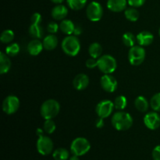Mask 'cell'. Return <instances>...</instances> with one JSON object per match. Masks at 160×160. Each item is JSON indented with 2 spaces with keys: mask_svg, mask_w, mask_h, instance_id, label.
Instances as JSON below:
<instances>
[{
  "mask_svg": "<svg viewBox=\"0 0 160 160\" xmlns=\"http://www.w3.org/2000/svg\"><path fill=\"white\" fill-rule=\"evenodd\" d=\"M69 151L64 148H57L52 153V157L55 160H67L69 159Z\"/></svg>",
  "mask_w": 160,
  "mask_h": 160,
  "instance_id": "cb8c5ba5",
  "label": "cell"
},
{
  "mask_svg": "<svg viewBox=\"0 0 160 160\" xmlns=\"http://www.w3.org/2000/svg\"><path fill=\"white\" fill-rule=\"evenodd\" d=\"M144 123L150 130L158 129L160 127V116L157 112H149L144 117Z\"/></svg>",
  "mask_w": 160,
  "mask_h": 160,
  "instance_id": "7c38bea8",
  "label": "cell"
},
{
  "mask_svg": "<svg viewBox=\"0 0 160 160\" xmlns=\"http://www.w3.org/2000/svg\"><path fill=\"white\" fill-rule=\"evenodd\" d=\"M88 0H67L69 7L73 10H80L87 4Z\"/></svg>",
  "mask_w": 160,
  "mask_h": 160,
  "instance_id": "83f0119b",
  "label": "cell"
},
{
  "mask_svg": "<svg viewBox=\"0 0 160 160\" xmlns=\"http://www.w3.org/2000/svg\"><path fill=\"white\" fill-rule=\"evenodd\" d=\"M159 36H160V28H159Z\"/></svg>",
  "mask_w": 160,
  "mask_h": 160,
  "instance_id": "7bdbcfd3",
  "label": "cell"
},
{
  "mask_svg": "<svg viewBox=\"0 0 160 160\" xmlns=\"http://www.w3.org/2000/svg\"><path fill=\"white\" fill-rule=\"evenodd\" d=\"M112 125L117 131H124L133 125V118L128 112L118 111L112 115Z\"/></svg>",
  "mask_w": 160,
  "mask_h": 160,
  "instance_id": "6da1fadb",
  "label": "cell"
},
{
  "mask_svg": "<svg viewBox=\"0 0 160 160\" xmlns=\"http://www.w3.org/2000/svg\"><path fill=\"white\" fill-rule=\"evenodd\" d=\"M89 84V78L84 73H79L74 78L73 81V85L75 89L78 91L84 90Z\"/></svg>",
  "mask_w": 160,
  "mask_h": 160,
  "instance_id": "4fadbf2b",
  "label": "cell"
},
{
  "mask_svg": "<svg viewBox=\"0 0 160 160\" xmlns=\"http://www.w3.org/2000/svg\"><path fill=\"white\" fill-rule=\"evenodd\" d=\"M81 32H82V29H81V27H79V26L75 27L74 32H73V34H74L75 36L79 35V34H81Z\"/></svg>",
  "mask_w": 160,
  "mask_h": 160,
  "instance_id": "f35d334b",
  "label": "cell"
},
{
  "mask_svg": "<svg viewBox=\"0 0 160 160\" xmlns=\"http://www.w3.org/2000/svg\"><path fill=\"white\" fill-rule=\"evenodd\" d=\"M145 50L141 45L133 46L128 52V60L133 66H139L145 59Z\"/></svg>",
  "mask_w": 160,
  "mask_h": 160,
  "instance_id": "8992f818",
  "label": "cell"
},
{
  "mask_svg": "<svg viewBox=\"0 0 160 160\" xmlns=\"http://www.w3.org/2000/svg\"><path fill=\"white\" fill-rule=\"evenodd\" d=\"M43 132H44L43 130L40 129V128H38V129H37V131H36V133H37L38 136L42 135V134H43Z\"/></svg>",
  "mask_w": 160,
  "mask_h": 160,
  "instance_id": "60d3db41",
  "label": "cell"
},
{
  "mask_svg": "<svg viewBox=\"0 0 160 160\" xmlns=\"http://www.w3.org/2000/svg\"><path fill=\"white\" fill-rule=\"evenodd\" d=\"M117 67V60L110 55H103L98 59V68L104 74L113 73Z\"/></svg>",
  "mask_w": 160,
  "mask_h": 160,
  "instance_id": "277c9868",
  "label": "cell"
},
{
  "mask_svg": "<svg viewBox=\"0 0 160 160\" xmlns=\"http://www.w3.org/2000/svg\"><path fill=\"white\" fill-rule=\"evenodd\" d=\"M104 119L103 118H101V117H98V119H97L96 120V123H95V125H96V127L98 128H103V126H104Z\"/></svg>",
  "mask_w": 160,
  "mask_h": 160,
  "instance_id": "74e56055",
  "label": "cell"
},
{
  "mask_svg": "<svg viewBox=\"0 0 160 160\" xmlns=\"http://www.w3.org/2000/svg\"><path fill=\"white\" fill-rule=\"evenodd\" d=\"M37 150L42 156H48L52 152L53 142L52 139L48 136H45L44 134L38 136V139L37 141Z\"/></svg>",
  "mask_w": 160,
  "mask_h": 160,
  "instance_id": "ba28073f",
  "label": "cell"
},
{
  "mask_svg": "<svg viewBox=\"0 0 160 160\" xmlns=\"http://www.w3.org/2000/svg\"><path fill=\"white\" fill-rule=\"evenodd\" d=\"M42 43H43L44 48L50 51V50H53L56 48L58 45V38L55 34H48L46 37H45Z\"/></svg>",
  "mask_w": 160,
  "mask_h": 160,
  "instance_id": "d6986e66",
  "label": "cell"
},
{
  "mask_svg": "<svg viewBox=\"0 0 160 160\" xmlns=\"http://www.w3.org/2000/svg\"><path fill=\"white\" fill-rule=\"evenodd\" d=\"M50 1H51L52 2L55 3V4L59 5V4H61V3H62L64 0H50Z\"/></svg>",
  "mask_w": 160,
  "mask_h": 160,
  "instance_id": "ab89813d",
  "label": "cell"
},
{
  "mask_svg": "<svg viewBox=\"0 0 160 160\" xmlns=\"http://www.w3.org/2000/svg\"><path fill=\"white\" fill-rule=\"evenodd\" d=\"M20 52V45L17 43H10L6 48V54L9 56H16Z\"/></svg>",
  "mask_w": 160,
  "mask_h": 160,
  "instance_id": "f546056e",
  "label": "cell"
},
{
  "mask_svg": "<svg viewBox=\"0 0 160 160\" xmlns=\"http://www.w3.org/2000/svg\"><path fill=\"white\" fill-rule=\"evenodd\" d=\"M56 125L52 119L50 120H45V122L43 125V130L47 134H52L56 131Z\"/></svg>",
  "mask_w": 160,
  "mask_h": 160,
  "instance_id": "1f68e13d",
  "label": "cell"
},
{
  "mask_svg": "<svg viewBox=\"0 0 160 160\" xmlns=\"http://www.w3.org/2000/svg\"><path fill=\"white\" fill-rule=\"evenodd\" d=\"M152 155L153 160H160V145L155 147Z\"/></svg>",
  "mask_w": 160,
  "mask_h": 160,
  "instance_id": "8d00e7d4",
  "label": "cell"
},
{
  "mask_svg": "<svg viewBox=\"0 0 160 160\" xmlns=\"http://www.w3.org/2000/svg\"><path fill=\"white\" fill-rule=\"evenodd\" d=\"M113 103L115 109H117L119 111H122L127 107L128 100H127L126 97L123 96V95H119L115 98Z\"/></svg>",
  "mask_w": 160,
  "mask_h": 160,
  "instance_id": "4316f807",
  "label": "cell"
},
{
  "mask_svg": "<svg viewBox=\"0 0 160 160\" xmlns=\"http://www.w3.org/2000/svg\"><path fill=\"white\" fill-rule=\"evenodd\" d=\"M136 38H137V42L139 44V45H141V46H148V45H151L153 42L154 36L149 31H145L139 33L136 36Z\"/></svg>",
  "mask_w": 160,
  "mask_h": 160,
  "instance_id": "2e32d148",
  "label": "cell"
},
{
  "mask_svg": "<svg viewBox=\"0 0 160 160\" xmlns=\"http://www.w3.org/2000/svg\"><path fill=\"white\" fill-rule=\"evenodd\" d=\"M150 106L156 112H160V92L156 93L150 100Z\"/></svg>",
  "mask_w": 160,
  "mask_h": 160,
  "instance_id": "4dcf8cb0",
  "label": "cell"
},
{
  "mask_svg": "<svg viewBox=\"0 0 160 160\" xmlns=\"http://www.w3.org/2000/svg\"><path fill=\"white\" fill-rule=\"evenodd\" d=\"M128 0H108L107 8L114 12H120L125 10Z\"/></svg>",
  "mask_w": 160,
  "mask_h": 160,
  "instance_id": "5bb4252c",
  "label": "cell"
},
{
  "mask_svg": "<svg viewBox=\"0 0 160 160\" xmlns=\"http://www.w3.org/2000/svg\"><path fill=\"white\" fill-rule=\"evenodd\" d=\"M85 65L88 69H94L95 67H98V59L91 57L90 59L86 60Z\"/></svg>",
  "mask_w": 160,
  "mask_h": 160,
  "instance_id": "836d02e7",
  "label": "cell"
},
{
  "mask_svg": "<svg viewBox=\"0 0 160 160\" xmlns=\"http://www.w3.org/2000/svg\"><path fill=\"white\" fill-rule=\"evenodd\" d=\"M145 2V0H128V5L131 7L138 8L143 6Z\"/></svg>",
  "mask_w": 160,
  "mask_h": 160,
  "instance_id": "d590c367",
  "label": "cell"
},
{
  "mask_svg": "<svg viewBox=\"0 0 160 160\" xmlns=\"http://www.w3.org/2000/svg\"><path fill=\"white\" fill-rule=\"evenodd\" d=\"M11 68V61L9 56L6 53L1 52H0V73L5 74L8 73Z\"/></svg>",
  "mask_w": 160,
  "mask_h": 160,
  "instance_id": "ac0fdd59",
  "label": "cell"
},
{
  "mask_svg": "<svg viewBox=\"0 0 160 160\" xmlns=\"http://www.w3.org/2000/svg\"><path fill=\"white\" fill-rule=\"evenodd\" d=\"M86 15L88 20L92 22L98 21L103 16V8L98 2L93 1L88 5Z\"/></svg>",
  "mask_w": 160,
  "mask_h": 160,
  "instance_id": "52a82bcc",
  "label": "cell"
},
{
  "mask_svg": "<svg viewBox=\"0 0 160 160\" xmlns=\"http://www.w3.org/2000/svg\"><path fill=\"white\" fill-rule=\"evenodd\" d=\"M69 160H80V159H79V156L73 155V156H71V157L69 159Z\"/></svg>",
  "mask_w": 160,
  "mask_h": 160,
  "instance_id": "b9f144b4",
  "label": "cell"
},
{
  "mask_svg": "<svg viewBox=\"0 0 160 160\" xmlns=\"http://www.w3.org/2000/svg\"><path fill=\"white\" fill-rule=\"evenodd\" d=\"M60 110L59 103L55 99H48L42 103L40 109L41 116L45 120L53 119L59 114Z\"/></svg>",
  "mask_w": 160,
  "mask_h": 160,
  "instance_id": "3957f363",
  "label": "cell"
},
{
  "mask_svg": "<svg viewBox=\"0 0 160 160\" xmlns=\"http://www.w3.org/2000/svg\"><path fill=\"white\" fill-rule=\"evenodd\" d=\"M75 27L76 26H75L72 20L64 19L59 24V30L67 35H71L74 32Z\"/></svg>",
  "mask_w": 160,
  "mask_h": 160,
  "instance_id": "ffe728a7",
  "label": "cell"
},
{
  "mask_svg": "<svg viewBox=\"0 0 160 160\" xmlns=\"http://www.w3.org/2000/svg\"><path fill=\"white\" fill-rule=\"evenodd\" d=\"M29 34L34 39H40L43 37L44 31L42 27L40 24H32L29 27Z\"/></svg>",
  "mask_w": 160,
  "mask_h": 160,
  "instance_id": "7402d4cb",
  "label": "cell"
},
{
  "mask_svg": "<svg viewBox=\"0 0 160 160\" xmlns=\"http://www.w3.org/2000/svg\"><path fill=\"white\" fill-rule=\"evenodd\" d=\"M102 48L99 43L93 42V43L91 44L88 48V53L91 57L98 59V58H100V56H102Z\"/></svg>",
  "mask_w": 160,
  "mask_h": 160,
  "instance_id": "603a6c76",
  "label": "cell"
},
{
  "mask_svg": "<svg viewBox=\"0 0 160 160\" xmlns=\"http://www.w3.org/2000/svg\"><path fill=\"white\" fill-rule=\"evenodd\" d=\"M20 107V100L15 95L6 97L2 102V110L8 115H12L18 110Z\"/></svg>",
  "mask_w": 160,
  "mask_h": 160,
  "instance_id": "9c48e42d",
  "label": "cell"
},
{
  "mask_svg": "<svg viewBox=\"0 0 160 160\" xmlns=\"http://www.w3.org/2000/svg\"><path fill=\"white\" fill-rule=\"evenodd\" d=\"M62 49L66 55L69 56H76L81 50V43L75 35H67L62 40Z\"/></svg>",
  "mask_w": 160,
  "mask_h": 160,
  "instance_id": "7a4b0ae2",
  "label": "cell"
},
{
  "mask_svg": "<svg viewBox=\"0 0 160 160\" xmlns=\"http://www.w3.org/2000/svg\"><path fill=\"white\" fill-rule=\"evenodd\" d=\"M114 109V103L110 100H102L97 104L95 111L98 117L107 118L111 114Z\"/></svg>",
  "mask_w": 160,
  "mask_h": 160,
  "instance_id": "30bf717a",
  "label": "cell"
},
{
  "mask_svg": "<svg viewBox=\"0 0 160 160\" xmlns=\"http://www.w3.org/2000/svg\"><path fill=\"white\" fill-rule=\"evenodd\" d=\"M14 38V33L11 30H5L2 32L1 36H0V40L2 43L4 44H9L11 43Z\"/></svg>",
  "mask_w": 160,
  "mask_h": 160,
  "instance_id": "f1b7e54d",
  "label": "cell"
},
{
  "mask_svg": "<svg viewBox=\"0 0 160 160\" xmlns=\"http://www.w3.org/2000/svg\"><path fill=\"white\" fill-rule=\"evenodd\" d=\"M68 14V9L63 5H56L52 8L51 12L52 17L56 20H62Z\"/></svg>",
  "mask_w": 160,
  "mask_h": 160,
  "instance_id": "9a60e30c",
  "label": "cell"
},
{
  "mask_svg": "<svg viewBox=\"0 0 160 160\" xmlns=\"http://www.w3.org/2000/svg\"><path fill=\"white\" fill-rule=\"evenodd\" d=\"M100 84L102 88L106 92L112 93L115 92L118 87V83L116 78L110 74H104L101 78Z\"/></svg>",
  "mask_w": 160,
  "mask_h": 160,
  "instance_id": "8fae6325",
  "label": "cell"
},
{
  "mask_svg": "<svg viewBox=\"0 0 160 160\" xmlns=\"http://www.w3.org/2000/svg\"><path fill=\"white\" fill-rule=\"evenodd\" d=\"M125 17L131 22H135L139 18V12L134 7L128 8L124 11Z\"/></svg>",
  "mask_w": 160,
  "mask_h": 160,
  "instance_id": "484cf974",
  "label": "cell"
},
{
  "mask_svg": "<svg viewBox=\"0 0 160 160\" xmlns=\"http://www.w3.org/2000/svg\"><path fill=\"white\" fill-rule=\"evenodd\" d=\"M44 48L43 43L39 39H34L31 41L28 45V52L31 56H36L42 52Z\"/></svg>",
  "mask_w": 160,
  "mask_h": 160,
  "instance_id": "e0dca14e",
  "label": "cell"
},
{
  "mask_svg": "<svg viewBox=\"0 0 160 160\" xmlns=\"http://www.w3.org/2000/svg\"><path fill=\"white\" fill-rule=\"evenodd\" d=\"M136 41H137V38H135V36L131 32L124 33L123 36H122V42H123V43L127 47H129V48L134 46Z\"/></svg>",
  "mask_w": 160,
  "mask_h": 160,
  "instance_id": "d4e9b609",
  "label": "cell"
},
{
  "mask_svg": "<svg viewBox=\"0 0 160 160\" xmlns=\"http://www.w3.org/2000/svg\"><path fill=\"white\" fill-rule=\"evenodd\" d=\"M59 29V25H58L57 23H55V22H50L48 23V24L47 25V31L48 32H49L50 34H56L58 32Z\"/></svg>",
  "mask_w": 160,
  "mask_h": 160,
  "instance_id": "d6a6232c",
  "label": "cell"
},
{
  "mask_svg": "<svg viewBox=\"0 0 160 160\" xmlns=\"http://www.w3.org/2000/svg\"><path fill=\"white\" fill-rule=\"evenodd\" d=\"M42 15L38 12H34L31 17V22L32 24H40L42 23Z\"/></svg>",
  "mask_w": 160,
  "mask_h": 160,
  "instance_id": "e575fe53",
  "label": "cell"
},
{
  "mask_svg": "<svg viewBox=\"0 0 160 160\" xmlns=\"http://www.w3.org/2000/svg\"><path fill=\"white\" fill-rule=\"evenodd\" d=\"M91 148V144L85 138H77L72 142L70 145V152L73 155L78 156H82L89 152Z\"/></svg>",
  "mask_w": 160,
  "mask_h": 160,
  "instance_id": "5b68a950",
  "label": "cell"
},
{
  "mask_svg": "<svg viewBox=\"0 0 160 160\" xmlns=\"http://www.w3.org/2000/svg\"><path fill=\"white\" fill-rule=\"evenodd\" d=\"M134 106L141 112H145L148 111V108H149V103L146 98L140 95L136 98L135 101H134Z\"/></svg>",
  "mask_w": 160,
  "mask_h": 160,
  "instance_id": "44dd1931",
  "label": "cell"
}]
</instances>
